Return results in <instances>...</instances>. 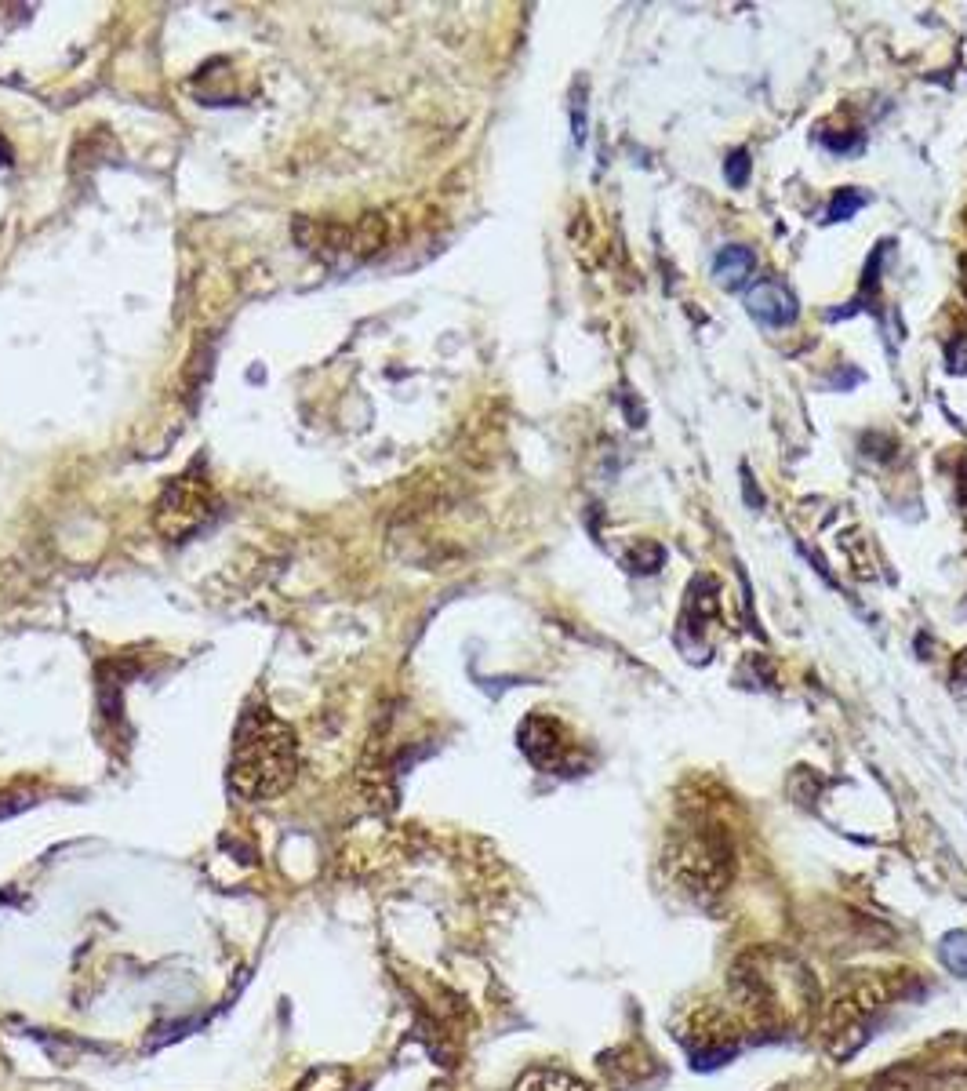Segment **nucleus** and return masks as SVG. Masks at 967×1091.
Listing matches in <instances>:
<instances>
[{
    "mask_svg": "<svg viewBox=\"0 0 967 1091\" xmlns=\"http://www.w3.org/2000/svg\"><path fill=\"white\" fill-rule=\"evenodd\" d=\"M299 775V739L266 702L244 706L233 731L226 782L240 801H273L291 790Z\"/></svg>",
    "mask_w": 967,
    "mask_h": 1091,
    "instance_id": "1",
    "label": "nucleus"
},
{
    "mask_svg": "<svg viewBox=\"0 0 967 1091\" xmlns=\"http://www.w3.org/2000/svg\"><path fill=\"white\" fill-rule=\"evenodd\" d=\"M215 517H219V495H215V488H211L200 466H190L175 481L164 484L157 506H153V528H157L160 539L168 542L193 539Z\"/></svg>",
    "mask_w": 967,
    "mask_h": 1091,
    "instance_id": "2",
    "label": "nucleus"
},
{
    "mask_svg": "<svg viewBox=\"0 0 967 1091\" xmlns=\"http://www.w3.org/2000/svg\"><path fill=\"white\" fill-rule=\"evenodd\" d=\"M898 993V982L891 975H869V979L855 982L851 990H844L837 1001L829 1004L822 1033L833 1055H848L858 1044L869 1037V1026L877 1019L884 1004Z\"/></svg>",
    "mask_w": 967,
    "mask_h": 1091,
    "instance_id": "3",
    "label": "nucleus"
},
{
    "mask_svg": "<svg viewBox=\"0 0 967 1091\" xmlns=\"http://www.w3.org/2000/svg\"><path fill=\"white\" fill-rule=\"evenodd\" d=\"M299 241L324 262H357L371 259L386 244V219L364 215L357 222H299Z\"/></svg>",
    "mask_w": 967,
    "mask_h": 1091,
    "instance_id": "4",
    "label": "nucleus"
},
{
    "mask_svg": "<svg viewBox=\"0 0 967 1091\" xmlns=\"http://www.w3.org/2000/svg\"><path fill=\"white\" fill-rule=\"evenodd\" d=\"M669 866H673V877L684 884V891L717 895L731 877V851L717 833H695L677 844Z\"/></svg>",
    "mask_w": 967,
    "mask_h": 1091,
    "instance_id": "5",
    "label": "nucleus"
},
{
    "mask_svg": "<svg viewBox=\"0 0 967 1091\" xmlns=\"http://www.w3.org/2000/svg\"><path fill=\"white\" fill-rule=\"evenodd\" d=\"M520 750L528 753L531 764H539L546 771H557L568 764L564 728L553 717H528V721L520 724Z\"/></svg>",
    "mask_w": 967,
    "mask_h": 1091,
    "instance_id": "6",
    "label": "nucleus"
},
{
    "mask_svg": "<svg viewBox=\"0 0 967 1091\" xmlns=\"http://www.w3.org/2000/svg\"><path fill=\"white\" fill-rule=\"evenodd\" d=\"M746 310L749 317L757 324H764V328H786V324L797 321V295L789 291L786 281H778V277H768V281H760L757 288L746 295Z\"/></svg>",
    "mask_w": 967,
    "mask_h": 1091,
    "instance_id": "7",
    "label": "nucleus"
},
{
    "mask_svg": "<svg viewBox=\"0 0 967 1091\" xmlns=\"http://www.w3.org/2000/svg\"><path fill=\"white\" fill-rule=\"evenodd\" d=\"M753 266H757V255H753V251L742 248V244H728V248H720L717 259H713V281H717L724 291H738L749 281Z\"/></svg>",
    "mask_w": 967,
    "mask_h": 1091,
    "instance_id": "8",
    "label": "nucleus"
},
{
    "mask_svg": "<svg viewBox=\"0 0 967 1091\" xmlns=\"http://www.w3.org/2000/svg\"><path fill=\"white\" fill-rule=\"evenodd\" d=\"M513 1091H593L586 1081H579L575 1073L557 1070V1066H535V1070L520 1073V1081Z\"/></svg>",
    "mask_w": 967,
    "mask_h": 1091,
    "instance_id": "9",
    "label": "nucleus"
},
{
    "mask_svg": "<svg viewBox=\"0 0 967 1091\" xmlns=\"http://www.w3.org/2000/svg\"><path fill=\"white\" fill-rule=\"evenodd\" d=\"M349 1073L342 1066H317L313 1073H306V1081L299 1084V1091H346Z\"/></svg>",
    "mask_w": 967,
    "mask_h": 1091,
    "instance_id": "10",
    "label": "nucleus"
},
{
    "mask_svg": "<svg viewBox=\"0 0 967 1091\" xmlns=\"http://www.w3.org/2000/svg\"><path fill=\"white\" fill-rule=\"evenodd\" d=\"M862 208H866V193H858V190H851V186H844V190L833 193V204H829V211H826V222L855 219Z\"/></svg>",
    "mask_w": 967,
    "mask_h": 1091,
    "instance_id": "11",
    "label": "nucleus"
},
{
    "mask_svg": "<svg viewBox=\"0 0 967 1091\" xmlns=\"http://www.w3.org/2000/svg\"><path fill=\"white\" fill-rule=\"evenodd\" d=\"M724 179H728L731 186H746L749 182V153L746 150L731 153L728 164H724Z\"/></svg>",
    "mask_w": 967,
    "mask_h": 1091,
    "instance_id": "12",
    "label": "nucleus"
},
{
    "mask_svg": "<svg viewBox=\"0 0 967 1091\" xmlns=\"http://www.w3.org/2000/svg\"><path fill=\"white\" fill-rule=\"evenodd\" d=\"M822 146L833 150V153H858V150H862V139H858L855 131H840V135L826 131V135H822Z\"/></svg>",
    "mask_w": 967,
    "mask_h": 1091,
    "instance_id": "13",
    "label": "nucleus"
},
{
    "mask_svg": "<svg viewBox=\"0 0 967 1091\" xmlns=\"http://www.w3.org/2000/svg\"><path fill=\"white\" fill-rule=\"evenodd\" d=\"M666 561V553H662V546H640V553H633L629 557V564H633V571H658V564Z\"/></svg>",
    "mask_w": 967,
    "mask_h": 1091,
    "instance_id": "14",
    "label": "nucleus"
},
{
    "mask_svg": "<svg viewBox=\"0 0 967 1091\" xmlns=\"http://www.w3.org/2000/svg\"><path fill=\"white\" fill-rule=\"evenodd\" d=\"M942 953H946L949 968L967 971V935H949L946 946H942Z\"/></svg>",
    "mask_w": 967,
    "mask_h": 1091,
    "instance_id": "15",
    "label": "nucleus"
}]
</instances>
